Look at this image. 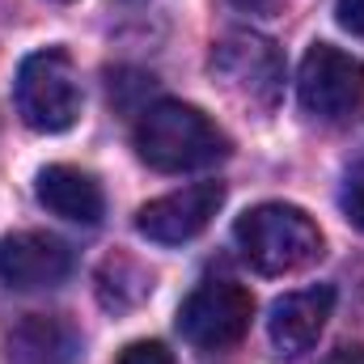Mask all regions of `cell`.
<instances>
[{"mask_svg": "<svg viewBox=\"0 0 364 364\" xmlns=\"http://www.w3.org/2000/svg\"><path fill=\"white\" fill-rule=\"evenodd\" d=\"M55 4H73V0H55Z\"/></svg>", "mask_w": 364, "mask_h": 364, "instance_id": "obj_16", "label": "cell"}, {"mask_svg": "<svg viewBox=\"0 0 364 364\" xmlns=\"http://www.w3.org/2000/svg\"><path fill=\"white\" fill-rule=\"evenodd\" d=\"M13 97H17L21 123L43 136H60L81 119V81H77L73 60L60 47L34 51L21 60Z\"/></svg>", "mask_w": 364, "mask_h": 364, "instance_id": "obj_3", "label": "cell"}, {"mask_svg": "<svg viewBox=\"0 0 364 364\" xmlns=\"http://www.w3.org/2000/svg\"><path fill=\"white\" fill-rule=\"evenodd\" d=\"M339 203H343V216H348L356 229H364V166H356V170L348 174Z\"/></svg>", "mask_w": 364, "mask_h": 364, "instance_id": "obj_12", "label": "cell"}, {"mask_svg": "<svg viewBox=\"0 0 364 364\" xmlns=\"http://www.w3.org/2000/svg\"><path fill=\"white\" fill-rule=\"evenodd\" d=\"M119 364H174L170 348L157 343V339H140V343H127L119 352Z\"/></svg>", "mask_w": 364, "mask_h": 364, "instance_id": "obj_13", "label": "cell"}, {"mask_svg": "<svg viewBox=\"0 0 364 364\" xmlns=\"http://www.w3.org/2000/svg\"><path fill=\"white\" fill-rule=\"evenodd\" d=\"M220 203H225V186L220 182H191V186L170 191L161 199H149L136 212V229L149 242H157V246H182V242L199 237L212 225Z\"/></svg>", "mask_w": 364, "mask_h": 364, "instance_id": "obj_7", "label": "cell"}, {"mask_svg": "<svg viewBox=\"0 0 364 364\" xmlns=\"http://www.w3.org/2000/svg\"><path fill=\"white\" fill-rule=\"evenodd\" d=\"M331 314H335V288L331 284L284 292L272 305V318H267V335H272L275 356H284V360L305 356L318 343V335L326 331Z\"/></svg>", "mask_w": 364, "mask_h": 364, "instance_id": "obj_9", "label": "cell"}, {"mask_svg": "<svg viewBox=\"0 0 364 364\" xmlns=\"http://www.w3.org/2000/svg\"><path fill=\"white\" fill-rule=\"evenodd\" d=\"M73 272V250L43 229H21L0 237V284L13 292L55 288Z\"/></svg>", "mask_w": 364, "mask_h": 364, "instance_id": "obj_8", "label": "cell"}, {"mask_svg": "<svg viewBox=\"0 0 364 364\" xmlns=\"http://www.w3.org/2000/svg\"><path fill=\"white\" fill-rule=\"evenodd\" d=\"M34 195H38V203L51 216L73 220V225H97L102 208H106L102 186L85 170H77V166H47V170H38Z\"/></svg>", "mask_w": 364, "mask_h": 364, "instance_id": "obj_11", "label": "cell"}, {"mask_svg": "<svg viewBox=\"0 0 364 364\" xmlns=\"http://www.w3.org/2000/svg\"><path fill=\"white\" fill-rule=\"evenodd\" d=\"M296 97L305 114L322 123H339L356 114L364 102V64L356 55L339 51L335 43H314L296 73Z\"/></svg>", "mask_w": 364, "mask_h": 364, "instance_id": "obj_5", "label": "cell"}, {"mask_svg": "<svg viewBox=\"0 0 364 364\" xmlns=\"http://www.w3.org/2000/svg\"><path fill=\"white\" fill-rule=\"evenodd\" d=\"M255 318V296L233 284V279H208L199 284L178 309V331L186 343L203 348V352H220L233 348Z\"/></svg>", "mask_w": 364, "mask_h": 364, "instance_id": "obj_6", "label": "cell"}, {"mask_svg": "<svg viewBox=\"0 0 364 364\" xmlns=\"http://www.w3.org/2000/svg\"><path fill=\"white\" fill-rule=\"evenodd\" d=\"M233 242L259 275H292L322 259V229L292 203H259L242 212Z\"/></svg>", "mask_w": 364, "mask_h": 364, "instance_id": "obj_2", "label": "cell"}, {"mask_svg": "<svg viewBox=\"0 0 364 364\" xmlns=\"http://www.w3.org/2000/svg\"><path fill=\"white\" fill-rule=\"evenodd\" d=\"M132 140H136L140 161L149 170H161V174L203 170V166H212L229 153L225 132L199 106H186V102H174V97H161V102L144 106L140 119H136Z\"/></svg>", "mask_w": 364, "mask_h": 364, "instance_id": "obj_1", "label": "cell"}, {"mask_svg": "<svg viewBox=\"0 0 364 364\" xmlns=\"http://www.w3.org/2000/svg\"><path fill=\"white\" fill-rule=\"evenodd\" d=\"M81 356V335L60 314H26L4 331L9 364H73Z\"/></svg>", "mask_w": 364, "mask_h": 364, "instance_id": "obj_10", "label": "cell"}, {"mask_svg": "<svg viewBox=\"0 0 364 364\" xmlns=\"http://www.w3.org/2000/svg\"><path fill=\"white\" fill-rule=\"evenodd\" d=\"M212 73L229 90V97H237L255 110H272L284 90V55L272 38H263L255 30L225 34L212 51Z\"/></svg>", "mask_w": 364, "mask_h": 364, "instance_id": "obj_4", "label": "cell"}, {"mask_svg": "<svg viewBox=\"0 0 364 364\" xmlns=\"http://www.w3.org/2000/svg\"><path fill=\"white\" fill-rule=\"evenodd\" d=\"M335 17H339V26H343L348 34L364 38V0H339V4H335Z\"/></svg>", "mask_w": 364, "mask_h": 364, "instance_id": "obj_14", "label": "cell"}, {"mask_svg": "<svg viewBox=\"0 0 364 364\" xmlns=\"http://www.w3.org/2000/svg\"><path fill=\"white\" fill-rule=\"evenodd\" d=\"M318 364H364V348H335L331 356H322Z\"/></svg>", "mask_w": 364, "mask_h": 364, "instance_id": "obj_15", "label": "cell"}]
</instances>
